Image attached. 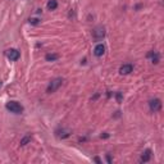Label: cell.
I'll return each instance as SVG.
<instances>
[{"label": "cell", "mask_w": 164, "mask_h": 164, "mask_svg": "<svg viewBox=\"0 0 164 164\" xmlns=\"http://www.w3.org/2000/svg\"><path fill=\"white\" fill-rule=\"evenodd\" d=\"M5 108L9 110V111H12V113H14V114H21L22 111H23V107L19 104L18 101H14V100L8 101Z\"/></svg>", "instance_id": "6da1fadb"}, {"label": "cell", "mask_w": 164, "mask_h": 164, "mask_svg": "<svg viewBox=\"0 0 164 164\" xmlns=\"http://www.w3.org/2000/svg\"><path fill=\"white\" fill-rule=\"evenodd\" d=\"M62 83H63V80L62 78H54L53 81H51L50 83H49V86H48V89H46V92L48 94H53V92H55L60 86H62Z\"/></svg>", "instance_id": "7a4b0ae2"}, {"label": "cell", "mask_w": 164, "mask_h": 164, "mask_svg": "<svg viewBox=\"0 0 164 164\" xmlns=\"http://www.w3.org/2000/svg\"><path fill=\"white\" fill-rule=\"evenodd\" d=\"M6 57L9 60H12V62H15V60H18L21 54H19V51L17 50V49H8L6 50Z\"/></svg>", "instance_id": "3957f363"}, {"label": "cell", "mask_w": 164, "mask_h": 164, "mask_svg": "<svg viewBox=\"0 0 164 164\" xmlns=\"http://www.w3.org/2000/svg\"><path fill=\"white\" fill-rule=\"evenodd\" d=\"M149 108L151 111H154V113L155 111H159L162 109V101L159 99H151L149 101Z\"/></svg>", "instance_id": "277c9868"}, {"label": "cell", "mask_w": 164, "mask_h": 164, "mask_svg": "<svg viewBox=\"0 0 164 164\" xmlns=\"http://www.w3.org/2000/svg\"><path fill=\"white\" fill-rule=\"evenodd\" d=\"M105 36V30L104 27H101V26H99V27H96L94 30V37L96 39V40H100Z\"/></svg>", "instance_id": "5b68a950"}, {"label": "cell", "mask_w": 164, "mask_h": 164, "mask_svg": "<svg viewBox=\"0 0 164 164\" xmlns=\"http://www.w3.org/2000/svg\"><path fill=\"white\" fill-rule=\"evenodd\" d=\"M105 53V46L103 45V44H98L96 46H95L94 49V54L96 55V57H103Z\"/></svg>", "instance_id": "8992f818"}, {"label": "cell", "mask_w": 164, "mask_h": 164, "mask_svg": "<svg viewBox=\"0 0 164 164\" xmlns=\"http://www.w3.org/2000/svg\"><path fill=\"white\" fill-rule=\"evenodd\" d=\"M132 69H133V68H132L131 64H123L122 67L119 68V73L122 74V76H126V74H129V73H131Z\"/></svg>", "instance_id": "52a82bcc"}, {"label": "cell", "mask_w": 164, "mask_h": 164, "mask_svg": "<svg viewBox=\"0 0 164 164\" xmlns=\"http://www.w3.org/2000/svg\"><path fill=\"white\" fill-rule=\"evenodd\" d=\"M150 158H151V150H150V149H146V150L144 151V154L141 155L140 162H141V163H146V162L150 160Z\"/></svg>", "instance_id": "ba28073f"}, {"label": "cell", "mask_w": 164, "mask_h": 164, "mask_svg": "<svg viewBox=\"0 0 164 164\" xmlns=\"http://www.w3.org/2000/svg\"><path fill=\"white\" fill-rule=\"evenodd\" d=\"M149 58H151V62L154 64H158L159 63V54L157 53V51H150V53L148 54Z\"/></svg>", "instance_id": "9c48e42d"}, {"label": "cell", "mask_w": 164, "mask_h": 164, "mask_svg": "<svg viewBox=\"0 0 164 164\" xmlns=\"http://www.w3.org/2000/svg\"><path fill=\"white\" fill-rule=\"evenodd\" d=\"M57 6H58L57 0H49V2H48V9L49 11H55Z\"/></svg>", "instance_id": "30bf717a"}, {"label": "cell", "mask_w": 164, "mask_h": 164, "mask_svg": "<svg viewBox=\"0 0 164 164\" xmlns=\"http://www.w3.org/2000/svg\"><path fill=\"white\" fill-rule=\"evenodd\" d=\"M58 58H59L58 54H46V57H45V59L48 60V62H55Z\"/></svg>", "instance_id": "8fae6325"}, {"label": "cell", "mask_w": 164, "mask_h": 164, "mask_svg": "<svg viewBox=\"0 0 164 164\" xmlns=\"http://www.w3.org/2000/svg\"><path fill=\"white\" fill-rule=\"evenodd\" d=\"M30 141H31V136H30V135L24 136L23 139L21 140V146H24V145H27V142H30Z\"/></svg>", "instance_id": "7c38bea8"}, {"label": "cell", "mask_w": 164, "mask_h": 164, "mask_svg": "<svg viewBox=\"0 0 164 164\" xmlns=\"http://www.w3.org/2000/svg\"><path fill=\"white\" fill-rule=\"evenodd\" d=\"M30 23H32V24H37V23H39V19H37V18H31V19H30Z\"/></svg>", "instance_id": "4fadbf2b"}, {"label": "cell", "mask_w": 164, "mask_h": 164, "mask_svg": "<svg viewBox=\"0 0 164 164\" xmlns=\"http://www.w3.org/2000/svg\"><path fill=\"white\" fill-rule=\"evenodd\" d=\"M117 100H118V101L122 100V94H120V92H118V94H117Z\"/></svg>", "instance_id": "5bb4252c"}, {"label": "cell", "mask_w": 164, "mask_h": 164, "mask_svg": "<svg viewBox=\"0 0 164 164\" xmlns=\"http://www.w3.org/2000/svg\"><path fill=\"white\" fill-rule=\"evenodd\" d=\"M103 137H104V139H107V137H109V135L108 133H104V135H101V139H103Z\"/></svg>", "instance_id": "9a60e30c"}, {"label": "cell", "mask_w": 164, "mask_h": 164, "mask_svg": "<svg viewBox=\"0 0 164 164\" xmlns=\"http://www.w3.org/2000/svg\"><path fill=\"white\" fill-rule=\"evenodd\" d=\"M107 160H108V163H111V158L109 157V155H108V157H107Z\"/></svg>", "instance_id": "2e32d148"}]
</instances>
